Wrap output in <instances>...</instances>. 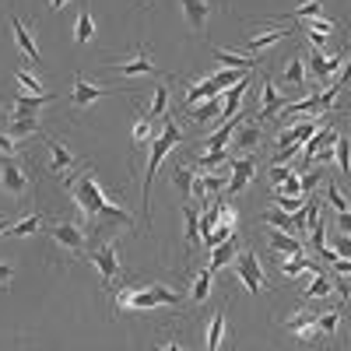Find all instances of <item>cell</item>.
Masks as SVG:
<instances>
[{"label": "cell", "mask_w": 351, "mask_h": 351, "mask_svg": "<svg viewBox=\"0 0 351 351\" xmlns=\"http://www.w3.org/2000/svg\"><path fill=\"white\" fill-rule=\"evenodd\" d=\"M211 81L218 84V92H225V88H232V84H239V81H243V71H236V67H225V71H218Z\"/></svg>", "instance_id": "cell-45"}, {"label": "cell", "mask_w": 351, "mask_h": 351, "mask_svg": "<svg viewBox=\"0 0 351 351\" xmlns=\"http://www.w3.org/2000/svg\"><path fill=\"white\" fill-rule=\"evenodd\" d=\"M183 218H186V246L193 250L200 243V211L193 208V204H186L183 208Z\"/></svg>", "instance_id": "cell-32"}, {"label": "cell", "mask_w": 351, "mask_h": 351, "mask_svg": "<svg viewBox=\"0 0 351 351\" xmlns=\"http://www.w3.org/2000/svg\"><path fill=\"white\" fill-rule=\"evenodd\" d=\"M341 60H344L341 53H330V56H327V53H316V49H313L306 64H309V71L316 74V81H327V77H334V74L341 71Z\"/></svg>", "instance_id": "cell-12"}, {"label": "cell", "mask_w": 351, "mask_h": 351, "mask_svg": "<svg viewBox=\"0 0 351 351\" xmlns=\"http://www.w3.org/2000/svg\"><path fill=\"white\" fill-rule=\"evenodd\" d=\"M28 186H32V176H28V169L14 158L0 162V190H4L11 200H21L28 193Z\"/></svg>", "instance_id": "cell-4"}, {"label": "cell", "mask_w": 351, "mask_h": 351, "mask_svg": "<svg viewBox=\"0 0 351 351\" xmlns=\"http://www.w3.org/2000/svg\"><path fill=\"white\" fill-rule=\"evenodd\" d=\"M288 14H291V18H309V21H313V18H324V4H319V0H302V4L291 8Z\"/></svg>", "instance_id": "cell-41"}, {"label": "cell", "mask_w": 351, "mask_h": 351, "mask_svg": "<svg viewBox=\"0 0 351 351\" xmlns=\"http://www.w3.org/2000/svg\"><path fill=\"white\" fill-rule=\"evenodd\" d=\"M14 81H18V84L25 88V92H36V95H46V88H43V81H39L36 74H28V71H21V67L14 71Z\"/></svg>", "instance_id": "cell-43"}, {"label": "cell", "mask_w": 351, "mask_h": 351, "mask_svg": "<svg viewBox=\"0 0 351 351\" xmlns=\"http://www.w3.org/2000/svg\"><path fill=\"white\" fill-rule=\"evenodd\" d=\"M330 291H334V285H330V281H327L324 274L316 271V274L309 278V288H306V299H309V302H324V299H330Z\"/></svg>", "instance_id": "cell-28"}, {"label": "cell", "mask_w": 351, "mask_h": 351, "mask_svg": "<svg viewBox=\"0 0 351 351\" xmlns=\"http://www.w3.org/2000/svg\"><path fill=\"white\" fill-rule=\"evenodd\" d=\"M102 95H106V88H99V84H88L84 77H74V92H71V102H74L77 109L92 106V102H99Z\"/></svg>", "instance_id": "cell-15"}, {"label": "cell", "mask_w": 351, "mask_h": 351, "mask_svg": "<svg viewBox=\"0 0 351 351\" xmlns=\"http://www.w3.org/2000/svg\"><path fill=\"white\" fill-rule=\"evenodd\" d=\"M221 162H228V152H204L200 155V169H218Z\"/></svg>", "instance_id": "cell-48"}, {"label": "cell", "mask_w": 351, "mask_h": 351, "mask_svg": "<svg viewBox=\"0 0 351 351\" xmlns=\"http://www.w3.org/2000/svg\"><path fill=\"white\" fill-rule=\"evenodd\" d=\"M67 190H71V197H74V204L81 208V215L84 218H106V221H123V225H134L130 221V215L120 208V204H112L102 190H99V183H95V176L92 172H84L81 180H71L67 183Z\"/></svg>", "instance_id": "cell-1"}, {"label": "cell", "mask_w": 351, "mask_h": 351, "mask_svg": "<svg viewBox=\"0 0 351 351\" xmlns=\"http://www.w3.org/2000/svg\"><path fill=\"white\" fill-rule=\"evenodd\" d=\"M39 228H43V215H28V218H21L18 225H11L8 236L21 239V236H32V232H39Z\"/></svg>", "instance_id": "cell-38"}, {"label": "cell", "mask_w": 351, "mask_h": 351, "mask_svg": "<svg viewBox=\"0 0 351 351\" xmlns=\"http://www.w3.org/2000/svg\"><path fill=\"white\" fill-rule=\"evenodd\" d=\"M215 60L225 67H236V71H253L260 60L256 56H239V53H228V49H215Z\"/></svg>", "instance_id": "cell-26"}, {"label": "cell", "mask_w": 351, "mask_h": 351, "mask_svg": "<svg viewBox=\"0 0 351 351\" xmlns=\"http://www.w3.org/2000/svg\"><path fill=\"white\" fill-rule=\"evenodd\" d=\"M211 274H215V271L208 267V271H200V274L193 278V285H190V299H193V302H204V299L211 295Z\"/></svg>", "instance_id": "cell-37"}, {"label": "cell", "mask_w": 351, "mask_h": 351, "mask_svg": "<svg viewBox=\"0 0 351 351\" xmlns=\"http://www.w3.org/2000/svg\"><path fill=\"white\" fill-rule=\"evenodd\" d=\"M18 148V141H14V134H0V155H11Z\"/></svg>", "instance_id": "cell-50"}, {"label": "cell", "mask_w": 351, "mask_h": 351, "mask_svg": "<svg viewBox=\"0 0 351 351\" xmlns=\"http://www.w3.org/2000/svg\"><path fill=\"white\" fill-rule=\"evenodd\" d=\"M334 158H337V165H341V172L348 176L351 172V144L337 134V141H334Z\"/></svg>", "instance_id": "cell-42"}, {"label": "cell", "mask_w": 351, "mask_h": 351, "mask_svg": "<svg viewBox=\"0 0 351 351\" xmlns=\"http://www.w3.org/2000/svg\"><path fill=\"white\" fill-rule=\"evenodd\" d=\"M291 176H295V172H291V169H285V165H274V169H271V176H267V180H271L274 186H281V183H288V180H291Z\"/></svg>", "instance_id": "cell-49"}, {"label": "cell", "mask_w": 351, "mask_h": 351, "mask_svg": "<svg viewBox=\"0 0 351 351\" xmlns=\"http://www.w3.org/2000/svg\"><path fill=\"white\" fill-rule=\"evenodd\" d=\"M334 141H337V127H334V123H327V127H324V130H319V134H313V137L306 141V148H302V155H306V162H309V158H313V155H316L319 148H330V144H334Z\"/></svg>", "instance_id": "cell-21"}, {"label": "cell", "mask_w": 351, "mask_h": 351, "mask_svg": "<svg viewBox=\"0 0 351 351\" xmlns=\"http://www.w3.org/2000/svg\"><path fill=\"white\" fill-rule=\"evenodd\" d=\"M53 102V95H18L14 99V120H39V109Z\"/></svg>", "instance_id": "cell-14"}, {"label": "cell", "mask_w": 351, "mask_h": 351, "mask_svg": "<svg viewBox=\"0 0 351 351\" xmlns=\"http://www.w3.org/2000/svg\"><path fill=\"white\" fill-rule=\"evenodd\" d=\"M267 243H271V250L281 253V256H302V243H299L295 236H285V232H271Z\"/></svg>", "instance_id": "cell-24"}, {"label": "cell", "mask_w": 351, "mask_h": 351, "mask_svg": "<svg viewBox=\"0 0 351 351\" xmlns=\"http://www.w3.org/2000/svg\"><path fill=\"white\" fill-rule=\"evenodd\" d=\"M165 109H169V88L158 84V88H155V99H152V106H148V112H144V116H148V120H158Z\"/></svg>", "instance_id": "cell-40"}, {"label": "cell", "mask_w": 351, "mask_h": 351, "mask_svg": "<svg viewBox=\"0 0 351 351\" xmlns=\"http://www.w3.org/2000/svg\"><path fill=\"white\" fill-rule=\"evenodd\" d=\"M236 278L246 285V291L250 295H263L267 291V281H263V274H260V260H256V253H250V250H243L239 256H236Z\"/></svg>", "instance_id": "cell-6"}, {"label": "cell", "mask_w": 351, "mask_h": 351, "mask_svg": "<svg viewBox=\"0 0 351 351\" xmlns=\"http://www.w3.org/2000/svg\"><path fill=\"white\" fill-rule=\"evenodd\" d=\"M285 106H288V99L278 92L267 77H263V81H260V109H256V120H260V123H263V120H274Z\"/></svg>", "instance_id": "cell-8"}, {"label": "cell", "mask_w": 351, "mask_h": 351, "mask_svg": "<svg viewBox=\"0 0 351 351\" xmlns=\"http://www.w3.org/2000/svg\"><path fill=\"white\" fill-rule=\"evenodd\" d=\"M327 204H330L337 215H341V211H351V208H348V197L337 190V183H327Z\"/></svg>", "instance_id": "cell-47"}, {"label": "cell", "mask_w": 351, "mask_h": 351, "mask_svg": "<svg viewBox=\"0 0 351 351\" xmlns=\"http://www.w3.org/2000/svg\"><path fill=\"white\" fill-rule=\"evenodd\" d=\"M285 81L302 88L306 84V56H291V60L285 64Z\"/></svg>", "instance_id": "cell-36"}, {"label": "cell", "mask_w": 351, "mask_h": 351, "mask_svg": "<svg viewBox=\"0 0 351 351\" xmlns=\"http://www.w3.org/2000/svg\"><path fill=\"white\" fill-rule=\"evenodd\" d=\"M285 327L291 334H299L306 344H324V337H319V316L316 313H295Z\"/></svg>", "instance_id": "cell-10"}, {"label": "cell", "mask_w": 351, "mask_h": 351, "mask_svg": "<svg viewBox=\"0 0 351 351\" xmlns=\"http://www.w3.org/2000/svg\"><path fill=\"white\" fill-rule=\"evenodd\" d=\"M180 306V291L169 285H144V288H127L116 299V313H144V309H172Z\"/></svg>", "instance_id": "cell-2"}, {"label": "cell", "mask_w": 351, "mask_h": 351, "mask_svg": "<svg viewBox=\"0 0 351 351\" xmlns=\"http://www.w3.org/2000/svg\"><path fill=\"white\" fill-rule=\"evenodd\" d=\"M218 116H221V102H218V99H208L200 109H193V112H190V120L208 123V120H218Z\"/></svg>", "instance_id": "cell-39"}, {"label": "cell", "mask_w": 351, "mask_h": 351, "mask_svg": "<svg viewBox=\"0 0 351 351\" xmlns=\"http://www.w3.org/2000/svg\"><path fill=\"white\" fill-rule=\"evenodd\" d=\"M341 316H344V306H341V309H330V313H319V337H324V344H330V341L337 337Z\"/></svg>", "instance_id": "cell-25"}, {"label": "cell", "mask_w": 351, "mask_h": 351, "mask_svg": "<svg viewBox=\"0 0 351 351\" xmlns=\"http://www.w3.org/2000/svg\"><path fill=\"white\" fill-rule=\"evenodd\" d=\"M330 267H334L337 274H344V278H348V274H351V260H344V256H337V260L330 263Z\"/></svg>", "instance_id": "cell-54"}, {"label": "cell", "mask_w": 351, "mask_h": 351, "mask_svg": "<svg viewBox=\"0 0 351 351\" xmlns=\"http://www.w3.org/2000/svg\"><path fill=\"white\" fill-rule=\"evenodd\" d=\"M306 204H309L306 197H274V208H281L285 215H299Z\"/></svg>", "instance_id": "cell-46"}, {"label": "cell", "mask_w": 351, "mask_h": 351, "mask_svg": "<svg viewBox=\"0 0 351 351\" xmlns=\"http://www.w3.org/2000/svg\"><path fill=\"white\" fill-rule=\"evenodd\" d=\"M183 14H186V25L193 28V32H204L208 14H211V4L208 0H183Z\"/></svg>", "instance_id": "cell-17"}, {"label": "cell", "mask_w": 351, "mask_h": 351, "mask_svg": "<svg viewBox=\"0 0 351 351\" xmlns=\"http://www.w3.org/2000/svg\"><path fill=\"white\" fill-rule=\"evenodd\" d=\"M74 39H77V46H88V43L95 39V21H92V14H88V11H81L77 21H74Z\"/></svg>", "instance_id": "cell-29"}, {"label": "cell", "mask_w": 351, "mask_h": 351, "mask_svg": "<svg viewBox=\"0 0 351 351\" xmlns=\"http://www.w3.org/2000/svg\"><path fill=\"white\" fill-rule=\"evenodd\" d=\"M263 225H271L278 232H291L295 228V215H285L281 208H271V211H263Z\"/></svg>", "instance_id": "cell-35"}, {"label": "cell", "mask_w": 351, "mask_h": 351, "mask_svg": "<svg viewBox=\"0 0 351 351\" xmlns=\"http://www.w3.org/2000/svg\"><path fill=\"white\" fill-rule=\"evenodd\" d=\"M4 232H11V225H8V218H0V236H4Z\"/></svg>", "instance_id": "cell-59"}, {"label": "cell", "mask_w": 351, "mask_h": 351, "mask_svg": "<svg viewBox=\"0 0 351 351\" xmlns=\"http://www.w3.org/2000/svg\"><path fill=\"white\" fill-rule=\"evenodd\" d=\"M239 256V243H236V236L232 239H225L221 246H215L211 250V271H221V267H228L232 260Z\"/></svg>", "instance_id": "cell-22"}, {"label": "cell", "mask_w": 351, "mask_h": 351, "mask_svg": "<svg viewBox=\"0 0 351 351\" xmlns=\"http://www.w3.org/2000/svg\"><path fill=\"white\" fill-rule=\"evenodd\" d=\"M152 351H183L180 344H165V348H152Z\"/></svg>", "instance_id": "cell-58"}, {"label": "cell", "mask_w": 351, "mask_h": 351, "mask_svg": "<svg viewBox=\"0 0 351 351\" xmlns=\"http://www.w3.org/2000/svg\"><path fill=\"white\" fill-rule=\"evenodd\" d=\"M250 88V77H243L239 84H232L228 92H225V106H221V116L218 120H236V112H239V102H243V92Z\"/></svg>", "instance_id": "cell-18"}, {"label": "cell", "mask_w": 351, "mask_h": 351, "mask_svg": "<svg viewBox=\"0 0 351 351\" xmlns=\"http://www.w3.org/2000/svg\"><path fill=\"white\" fill-rule=\"evenodd\" d=\"M180 137H183V130L176 127V120H169L165 130L152 141V158H148V169H144V208H148V190H152V180H155L158 165L165 162V155L176 148V141H180Z\"/></svg>", "instance_id": "cell-3"}, {"label": "cell", "mask_w": 351, "mask_h": 351, "mask_svg": "<svg viewBox=\"0 0 351 351\" xmlns=\"http://www.w3.org/2000/svg\"><path fill=\"white\" fill-rule=\"evenodd\" d=\"M337 236H341V232H337ZM337 256L351 260V236H341V239H337Z\"/></svg>", "instance_id": "cell-51"}, {"label": "cell", "mask_w": 351, "mask_h": 351, "mask_svg": "<svg viewBox=\"0 0 351 351\" xmlns=\"http://www.w3.org/2000/svg\"><path fill=\"white\" fill-rule=\"evenodd\" d=\"M112 71L120 74V77H144V74H158V67L152 64V56L144 53V49H137V53L123 56V60H116V64H112Z\"/></svg>", "instance_id": "cell-7"}, {"label": "cell", "mask_w": 351, "mask_h": 351, "mask_svg": "<svg viewBox=\"0 0 351 351\" xmlns=\"http://www.w3.org/2000/svg\"><path fill=\"white\" fill-rule=\"evenodd\" d=\"M351 81V60H348V67L341 71V77H337V84H348Z\"/></svg>", "instance_id": "cell-56"}, {"label": "cell", "mask_w": 351, "mask_h": 351, "mask_svg": "<svg viewBox=\"0 0 351 351\" xmlns=\"http://www.w3.org/2000/svg\"><path fill=\"white\" fill-rule=\"evenodd\" d=\"M88 260H92V267L99 271L102 288H109L116 278H120V250H116V243H112V239H109V243H102L99 250H92V253H88Z\"/></svg>", "instance_id": "cell-5"}, {"label": "cell", "mask_w": 351, "mask_h": 351, "mask_svg": "<svg viewBox=\"0 0 351 351\" xmlns=\"http://www.w3.org/2000/svg\"><path fill=\"white\" fill-rule=\"evenodd\" d=\"M337 228H341V236H351V211L337 215Z\"/></svg>", "instance_id": "cell-53"}, {"label": "cell", "mask_w": 351, "mask_h": 351, "mask_svg": "<svg viewBox=\"0 0 351 351\" xmlns=\"http://www.w3.org/2000/svg\"><path fill=\"white\" fill-rule=\"evenodd\" d=\"M193 180H197V176H193L190 169H183V165H176V169L169 172V183H172V190H180L186 204L193 200Z\"/></svg>", "instance_id": "cell-23"}, {"label": "cell", "mask_w": 351, "mask_h": 351, "mask_svg": "<svg viewBox=\"0 0 351 351\" xmlns=\"http://www.w3.org/2000/svg\"><path fill=\"white\" fill-rule=\"evenodd\" d=\"M43 141H46V148H49V172H56V176L67 172V169L74 165V155H71L56 137H43Z\"/></svg>", "instance_id": "cell-16"}, {"label": "cell", "mask_w": 351, "mask_h": 351, "mask_svg": "<svg viewBox=\"0 0 351 351\" xmlns=\"http://www.w3.org/2000/svg\"><path fill=\"white\" fill-rule=\"evenodd\" d=\"M134 144H148L152 141V120H148V116H144V112H137V120H134Z\"/></svg>", "instance_id": "cell-44"}, {"label": "cell", "mask_w": 351, "mask_h": 351, "mask_svg": "<svg viewBox=\"0 0 351 351\" xmlns=\"http://www.w3.org/2000/svg\"><path fill=\"white\" fill-rule=\"evenodd\" d=\"M225 309H218L215 316H211V324H208V351H218L221 344H225Z\"/></svg>", "instance_id": "cell-27"}, {"label": "cell", "mask_w": 351, "mask_h": 351, "mask_svg": "<svg viewBox=\"0 0 351 351\" xmlns=\"http://www.w3.org/2000/svg\"><path fill=\"white\" fill-rule=\"evenodd\" d=\"M49 236H53L56 246H64L67 253H81L84 250V232L74 221H53L49 225Z\"/></svg>", "instance_id": "cell-9"}, {"label": "cell", "mask_w": 351, "mask_h": 351, "mask_svg": "<svg viewBox=\"0 0 351 351\" xmlns=\"http://www.w3.org/2000/svg\"><path fill=\"white\" fill-rule=\"evenodd\" d=\"M253 172H256V158L253 155H243V158H232V180H228V197H236L250 186L253 180Z\"/></svg>", "instance_id": "cell-11"}, {"label": "cell", "mask_w": 351, "mask_h": 351, "mask_svg": "<svg viewBox=\"0 0 351 351\" xmlns=\"http://www.w3.org/2000/svg\"><path fill=\"white\" fill-rule=\"evenodd\" d=\"M218 95H221V92H218V84H215L211 77H204V81H193V84L186 88L183 102H186V106H193V102H200V99L208 102V99H218Z\"/></svg>", "instance_id": "cell-19"}, {"label": "cell", "mask_w": 351, "mask_h": 351, "mask_svg": "<svg viewBox=\"0 0 351 351\" xmlns=\"http://www.w3.org/2000/svg\"><path fill=\"white\" fill-rule=\"evenodd\" d=\"M64 4H67V0H49V11H60Z\"/></svg>", "instance_id": "cell-57"}, {"label": "cell", "mask_w": 351, "mask_h": 351, "mask_svg": "<svg viewBox=\"0 0 351 351\" xmlns=\"http://www.w3.org/2000/svg\"><path fill=\"white\" fill-rule=\"evenodd\" d=\"M11 32H14V43L21 46V53L28 56V60H32V64H43V53H39V46H36L32 32L25 28V21H21L18 14H11Z\"/></svg>", "instance_id": "cell-13"}, {"label": "cell", "mask_w": 351, "mask_h": 351, "mask_svg": "<svg viewBox=\"0 0 351 351\" xmlns=\"http://www.w3.org/2000/svg\"><path fill=\"white\" fill-rule=\"evenodd\" d=\"M281 274H285V278L316 274V263H313V260H306V256H291V260H285V263H281Z\"/></svg>", "instance_id": "cell-31"}, {"label": "cell", "mask_w": 351, "mask_h": 351, "mask_svg": "<svg viewBox=\"0 0 351 351\" xmlns=\"http://www.w3.org/2000/svg\"><path fill=\"white\" fill-rule=\"evenodd\" d=\"M288 36H291L288 28H271V32H253V36H246V49L260 53V49H267V46H274V43H281V39H288Z\"/></svg>", "instance_id": "cell-20"}, {"label": "cell", "mask_w": 351, "mask_h": 351, "mask_svg": "<svg viewBox=\"0 0 351 351\" xmlns=\"http://www.w3.org/2000/svg\"><path fill=\"white\" fill-rule=\"evenodd\" d=\"M232 236H236V225H232V221H218V225L208 232V236H204V246L215 250V246H221V243L232 239Z\"/></svg>", "instance_id": "cell-34"}, {"label": "cell", "mask_w": 351, "mask_h": 351, "mask_svg": "<svg viewBox=\"0 0 351 351\" xmlns=\"http://www.w3.org/2000/svg\"><path fill=\"white\" fill-rule=\"evenodd\" d=\"M299 183H302V190L309 193V190H313V186L319 183V176H313V172H306V176H302V180H299Z\"/></svg>", "instance_id": "cell-55"}, {"label": "cell", "mask_w": 351, "mask_h": 351, "mask_svg": "<svg viewBox=\"0 0 351 351\" xmlns=\"http://www.w3.org/2000/svg\"><path fill=\"white\" fill-rule=\"evenodd\" d=\"M256 141H260V123H246L243 130H236V137H232V144H236V148H243L246 155L256 148Z\"/></svg>", "instance_id": "cell-30"}, {"label": "cell", "mask_w": 351, "mask_h": 351, "mask_svg": "<svg viewBox=\"0 0 351 351\" xmlns=\"http://www.w3.org/2000/svg\"><path fill=\"white\" fill-rule=\"evenodd\" d=\"M306 36H309L313 46H319L327 36H334V21H327V18H313V21L306 25Z\"/></svg>", "instance_id": "cell-33"}, {"label": "cell", "mask_w": 351, "mask_h": 351, "mask_svg": "<svg viewBox=\"0 0 351 351\" xmlns=\"http://www.w3.org/2000/svg\"><path fill=\"white\" fill-rule=\"evenodd\" d=\"M14 281V267H11V263H0V288H8Z\"/></svg>", "instance_id": "cell-52"}]
</instances>
